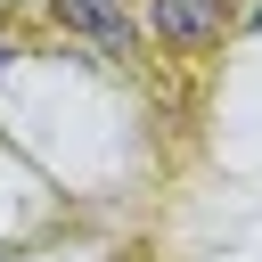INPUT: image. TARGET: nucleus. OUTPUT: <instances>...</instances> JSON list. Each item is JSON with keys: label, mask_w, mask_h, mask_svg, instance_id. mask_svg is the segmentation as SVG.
Instances as JSON below:
<instances>
[{"label": "nucleus", "mask_w": 262, "mask_h": 262, "mask_svg": "<svg viewBox=\"0 0 262 262\" xmlns=\"http://www.w3.org/2000/svg\"><path fill=\"white\" fill-rule=\"evenodd\" d=\"M57 16H66L82 41H98L106 57L131 49V8H123V0H57Z\"/></svg>", "instance_id": "obj_1"}, {"label": "nucleus", "mask_w": 262, "mask_h": 262, "mask_svg": "<svg viewBox=\"0 0 262 262\" xmlns=\"http://www.w3.org/2000/svg\"><path fill=\"white\" fill-rule=\"evenodd\" d=\"M221 25V8L213 0H156V33L172 41V49H188V41H205Z\"/></svg>", "instance_id": "obj_2"}, {"label": "nucleus", "mask_w": 262, "mask_h": 262, "mask_svg": "<svg viewBox=\"0 0 262 262\" xmlns=\"http://www.w3.org/2000/svg\"><path fill=\"white\" fill-rule=\"evenodd\" d=\"M8 66H16V57H8V41H0V74H8Z\"/></svg>", "instance_id": "obj_3"}, {"label": "nucleus", "mask_w": 262, "mask_h": 262, "mask_svg": "<svg viewBox=\"0 0 262 262\" xmlns=\"http://www.w3.org/2000/svg\"><path fill=\"white\" fill-rule=\"evenodd\" d=\"M254 25H262V0H254Z\"/></svg>", "instance_id": "obj_4"}]
</instances>
